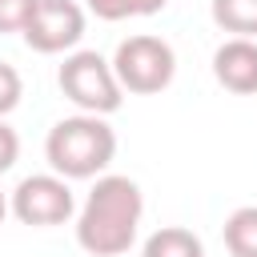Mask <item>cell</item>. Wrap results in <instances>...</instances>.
<instances>
[{
    "label": "cell",
    "mask_w": 257,
    "mask_h": 257,
    "mask_svg": "<svg viewBox=\"0 0 257 257\" xmlns=\"http://www.w3.org/2000/svg\"><path fill=\"white\" fill-rule=\"evenodd\" d=\"M209 12H213V24L221 32L257 40V0H213Z\"/></svg>",
    "instance_id": "cell-9"
},
{
    "label": "cell",
    "mask_w": 257,
    "mask_h": 257,
    "mask_svg": "<svg viewBox=\"0 0 257 257\" xmlns=\"http://www.w3.org/2000/svg\"><path fill=\"white\" fill-rule=\"evenodd\" d=\"M225 249L229 257H257V205H241L225 217Z\"/></svg>",
    "instance_id": "cell-10"
},
{
    "label": "cell",
    "mask_w": 257,
    "mask_h": 257,
    "mask_svg": "<svg viewBox=\"0 0 257 257\" xmlns=\"http://www.w3.org/2000/svg\"><path fill=\"white\" fill-rule=\"evenodd\" d=\"M8 213H12V205H8V197L0 193V225H4V217H8Z\"/></svg>",
    "instance_id": "cell-15"
},
{
    "label": "cell",
    "mask_w": 257,
    "mask_h": 257,
    "mask_svg": "<svg viewBox=\"0 0 257 257\" xmlns=\"http://www.w3.org/2000/svg\"><path fill=\"white\" fill-rule=\"evenodd\" d=\"M96 20H137V16H157L169 0H84Z\"/></svg>",
    "instance_id": "cell-11"
},
{
    "label": "cell",
    "mask_w": 257,
    "mask_h": 257,
    "mask_svg": "<svg viewBox=\"0 0 257 257\" xmlns=\"http://www.w3.org/2000/svg\"><path fill=\"white\" fill-rule=\"evenodd\" d=\"M112 72H116V80H120L124 92L153 96V92H161V88L173 84V76H177V52H173L169 40L141 32V36H128V40L116 44Z\"/></svg>",
    "instance_id": "cell-4"
},
{
    "label": "cell",
    "mask_w": 257,
    "mask_h": 257,
    "mask_svg": "<svg viewBox=\"0 0 257 257\" xmlns=\"http://www.w3.org/2000/svg\"><path fill=\"white\" fill-rule=\"evenodd\" d=\"M20 96H24V80H20V72H16L8 60H0V120L20 104Z\"/></svg>",
    "instance_id": "cell-12"
},
{
    "label": "cell",
    "mask_w": 257,
    "mask_h": 257,
    "mask_svg": "<svg viewBox=\"0 0 257 257\" xmlns=\"http://www.w3.org/2000/svg\"><path fill=\"white\" fill-rule=\"evenodd\" d=\"M40 0H0V32H24Z\"/></svg>",
    "instance_id": "cell-13"
},
{
    "label": "cell",
    "mask_w": 257,
    "mask_h": 257,
    "mask_svg": "<svg viewBox=\"0 0 257 257\" xmlns=\"http://www.w3.org/2000/svg\"><path fill=\"white\" fill-rule=\"evenodd\" d=\"M141 257H205V245L185 225H161L157 233L145 237Z\"/></svg>",
    "instance_id": "cell-8"
},
{
    "label": "cell",
    "mask_w": 257,
    "mask_h": 257,
    "mask_svg": "<svg viewBox=\"0 0 257 257\" xmlns=\"http://www.w3.org/2000/svg\"><path fill=\"white\" fill-rule=\"evenodd\" d=\"M213 76L221 88L237 96H253L257 92V40H245V36L221 40L213 52Z\"/></svg>",
    "instance_id": "cell-7"
},
{
    "label": "cell",
    "mask_w": 257,
    "mask_h": 257,
    "mask_svg": "<svg viewBox=\"0 0 257 257\" xmlns=\"http://www.w3.org/2000/svg\"><path fill=\"white\" fill-rule=\"evenodd\" d=\"M16 161H20V137H16V128H12V124H4V120H0V177H4Z\"/></svg>",
    "instance_id": "cell-14"
},
{
    "label": "cell",
    "mask_w": 257,
    "mask_h": 257,
    "mask_svg": "<svg viewBox=\"0 0 257 257\" xmlns=\"http://www.w3.org/2000/svg\"><path fill=\"white\" fill-rule=\"evenodd\" d=\"M44 157L52 173L68 181H92L100 177L116 157V133L96 112H72L60 116L44 137Z\"/></svg>",
    "instance_id": "cell-2"
},
{
    "label": "cell",
    "mask_w": 257,
    "mask_h": 257,
    "mask_svg": "<svg viewBox=\"0 0 257 257\" xmlns=\"http://www.w3.org/2000/svg\"><path fill=\"white\" fill-rule=\"evenodd\" d=\"M84 8L76 0H40L36 12L24 24V44L32 52L56 56V52H76L80 36H84Z\"/></svg>",
    "instance_id": "cell-6"
},
{
    "label": "cell",
    "mask_w": 257,
    "mask_h": 257,
    "mask_svg": "<svg viewBox=\"0 0 257 257\" xmlns=\"http://www.w3.org/2000/svg\"><path fill=\"white\" fill-rule=\"evenodd\" d=\"M56 84L64 92V100L76 104V112H96V116H108L120 108L124 100V88L112 72V60H104L100 52L92 48H76L64 56L60 72H56Z\"/></svg>",
    "instance_id": "cell-3"
},
{
    "label": "cell",
    "mask_w": 257,
    "mask_h": 257,
    "mask_svg": "<svg viewBox=\"0 0 257 257\" xmlns=\"http://www.w3.org/2000/svg\"><path fill=\"white\" fill-rule=\"evenodd\" d=\"M8 205H12V217L20 225H32V229L64 225L76 213V197L68 189V177H60V173H32V177H24L12 189Z\"/></svg>",
    "instance_id": "cell-5"
},
{
    "label": "cell",
    "mask_w": 257,
    "mask_h": 257,
    "mask_svg": "<svg viewBox=\"0 0 257 257\" xmlns=\"http://www.w3.org/2000/svg\"><path fill=\"white\" fill-rule=\"evenodd\" d=\"M145 217V197L133 177L100 173L76 213V245L88 257H120L133 249Z\"/></svg>",
    "instance_id": "cell-1"
}]
</instances>
